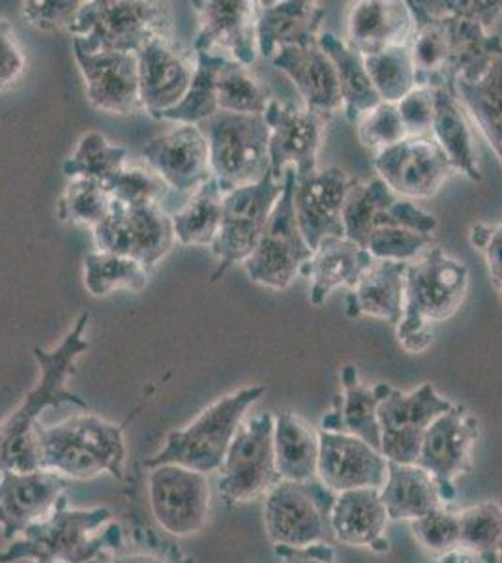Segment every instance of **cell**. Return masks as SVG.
I'll use <instances>...</instances> for the list:
<instances>
[{"instance_id":"6da1fadb","label":"cell","mask_w":502,"mask_h":563,"mask_svg":"<svg viewBox=\"0 0 502 563\" xmlns=\"http://www.w3.org/2000/svg\"><path fill=\"white\" fill-rule=\"evenodd\" d=\"M414 31L409 40L416 87L456 95L459 79H472L502 57V40L477 21L433 10L430 0L408 2Z\"/></svg>"},{"instance_id":"7a4b0ae2","label":"cell","mask_w":502,"mask_h":563,"mask_svg":"<svg viewBox=\"0 0 502 563\" xmlns=\"http://www.w3.org/2000/svg\"><path fill=\"white\" fill-rule=\"evenodd\" d=\"M90 314L85 312L77 320L70 333L64 336L60 346L47 352L34 347V358L40 366V382L26 395L25 400L7 421L0 424V472H38L40 466V416L47 408L60 404H76L87 408L83 398L66 389V382L76 372V361L89 350L85 331L89 327Z\"/></svg>"},{"instance_id":"3957f363","label":"cell","mask_w":502,"mask_h":563,"mask_svg":"<svg viewBox=\"0 0 502 563\" xmlns=\"http://www.w3.org/2000/svg\"><path fill=\"white\" fill-rule=\"evenodd\" d=\"M121 547V526L108 507L71 509L64 494L47 519L29 526L0 551V563H100L105 552Z\"/></svg>"},{"instance_id":"277c9868","label":"cell","mask_w":502,"mask_h":563,"mask_svg":"<svg viewBox=\"0 0 502 563\" xmlns=\"http://www.w3.org/2000/svg\"><path fill=\"white\" fill-rule=\"evenodd\" d=\"M469 288L465 263L432 249L405 273L403 316L395 325L401 347L409 353L426 352L433 340V325L458 312Z\"/></svg>"},{"instance_id":"5b68a950","label":"cell","mask_w":502,"mask_h":563,"mask_svg":"<svg viewBox=\"0 0 502 563\" xmlns=\"http://www.w3.org/2000/svg\"><path fill=\"white\" fill-rule=\"evenodd\" d=\"M126 453L124 427L92 413L42 427L40 432V466L60 477L94 479L109 474L124 479Z\"/></svg>"},{"instance_id":"8992f818","label":"cell","mask_w":502,"mask_h":563,"mask_svg":"<svg viewBox=\"0 0 502 563\" xmlns=\"http://www.w3.org/2000/svg\"><path fill=\"white\" fill-rule=\"evenodd\" d=\"M172 7L145 0L81 2L68 25L71 45L85 53H137L154 40L172 38Z\"/></svg>"},{"instance_id":"52a82bcc","label":"cell","mask_w":502,"mask_h":563,"mask_svg":"<svg viewBox=\"0 0 502 563\" xmlns=\"http://www.w3.org/2000/svg\"><path fill=\"white\" fill-rule=\"evenodd\" d=\"M265 393L267 387L252 385L220 398L188 427L169 432L164 448L145 466L177 464L203 475L217 474L246 413Z\"/></svg>"},{"instance_id":"ba28073f","label":"cell","mask_w":502,"mask_h":563,"mask_svg":"<svg viewBox=\"0 0 502 563\" xmlns=\"http://www.w3.org/2000/svg\"><path fill=\"white\" fill-rule=\"evenodd\" d=\"M198 126L209 141L210 169L223 194L255 185L270 174V129L265 115L217 111Z\"/></svg>"},{"instance_id":"9c48e42d","label":"cell","mask_w":502,"mask_h":563,"mask_svg":"<svg viewBox=\"0 0 502 563\" xmlns=\"http://www.w3.org/2000/svg\"><path fill=\"white\" fill-rule=\"evenodd\" d=\"M281 192L283 180L276 179L270 172L255 185L242 186L233 192L223 194L222 222L216 239L210 246V252L217 260L212 282L220 280L238 263L244 265L254 254Z\"/></svg>"},{"instance_id":"30bf717a","label":"cell","mask_w":502,"mask_h":563,"mask_svg":"<svg viewBox=\"0 0 502 563\" xmlns=\"http://www.w3.org/2000/svg\"><path fill=\"white\" fill-rule=\"evenodd\" d=\"M297 183L294 167H287L283 192L274 206L267 230L254 254L244 262L249 280L265 288L287 289L297 276L302 275L305 263L312 260L313 250L294 217L293 194Z\"/></svg>"},{"instance_id":"8fae6325","label":"cell","mask_w":502,"mask_h":563,"mask_svg":"<svg viewBox=\"0 0 502 563\" xmlns=\"http://www.w3.org/2000/svg\"><path fill=\"white\" fill-rule=\"evenodd\" d=\"M217 474V490L227 506L249 504L280 483L274 456L272 413L244 419Z\"/></svg>"},{"instance_id":"7c38bea8","label":"cell","mask_w":502,"mask_h":563,"mask_svg":"<svg viewBox=\"0 0 502 563\" xmlns=\"http://www.w3.org/2000/svg\"><path fill=\"white\" fill-rule=\"evenodd\" d=\"M336 494L321 483L280 481L265 499V530L274 547L302 549L325 543Z\"/></svg>"},{"instance_id":"4fadbf2b","label":"cell","mask_w":502,"mask_h":563,"mask_svg":"<svg viewBox=\"0 0 502 563\" xmlns=\"http://www.w3.org/2000/svg\"><path fill=\"white\" fill-rule=\"evenodd\" d=\"M92 233L100 252L130 257L147 271H153L177 241L171 217L159 203L126 206L115 199L105 220Z\"/></svg>"},{"instance_id":"5bb4252c","label":"cell","mask_w":502,"mask_h":563,"mask_svg":"<svg viewBox=\"0 0 502 563\" xmlns=\"http://www.w3.org/2000/svg\"><path fill=\"white\" fill-rule=\"evenodd\" d=\"M148 506L159 528L172 538H191L209 522V475L177 464L148 467Z\"/></svg>"},{"instance_id":"9a60e30c","label":"cell","mask_w":502,"mask_h":563,"mask_svg":"<svg viewBox=\"0 0 502 563\" xmlns=\"http://www.w3.org/2000/svg\"><path fill=\"white\" fill-rule=\"evenodd\" d=\"M450 408V400L440 397L432 384L413 390L387 385L377 410L382 456L398 464H414L430 424Z\"/></svg>"},{"instance_id":"2e32d148","label":"cell","mask_w":502,"mask_h":563,"mask_svg":"<svg viewBox=\"0 0 502 563\" xmlns=\"http://www.w3.org/2000/svg\"><path fill=\"white\" fill-rule=\"evenodd\" d=\"M478 438L480 421L459 404H451L426 430L414 464L432 475L443 504L456 499V479L471 472Z\"/></svg>"},{"instance_id":"e0dca14e","label":"cell","mask_w":502,"mask_h":563,"mask_svg":"<svg viewBox=\"0 0 502 563\" xmlns=\"http://www.w3.org/2000/svg\"><path fill=\"white\" fill-rule=\"evenodd\" d=\"M437 225V218L392 192L379 177L355 183L345 201V238L360 246L377 231L403 228L433 235Z\"/></svg>"},{"instance_id":"ac0fdd59","label":"cell","mask_w":502,"mask_h":563,"mask_svg":"<svg viewBox=\"0 0 502 563\" xmlns=\"http://www.w3.org/2000/svg\"><path fill=\"white\" fill-rule=\"evenodd\" d=\"M377 177L409 201L433 198L456 174L432 135H409L373 158Z\"/></svg>"},{"instance_id":"d6986e66","label":"cell","mask_w":502,"mask_h":563,"mask_svg":"<svg viewBox=\"0 0 502 563\" xmlns=\"http://www.w3.org/2000/svg\"><path fill=\"white\" fill-rule=\"evenodd\" d=\"M355 180L339 167L297 177L293 206L305 243L317 249L328 238H345L344 209Z\"/></svg>"},{"instance_id":"ffe728a7","label":"cell","mask_w":502,"mask_h":563,"mask_svg":"<svg viewBox=\"0 0 502 563\" xmlns=\"http://www.w3.org/2000/svg\"><path fill=\"white\" fill-rule=\"evenodd\" d=\"M198 15L196 53H214L252 66L259 55L257 2L249 0H203L191 2Z\"/></svg>"},{"instance_id":"44dd1931","label":"cell","mask_w":502,"mask_h":563,"mask_svg":"<svg viewBox=\"0 0 502 563\" xmlns=\"http://www.w3.org/2000/svg\"><path fill=\"white\" fill-rule=\"evenodd\" d=\"M387 475L388 461L379 449L347 432L319 430L317 477L331 493L381 490Z\"/></svg>"},{"instance_id":"7402d4cb","label":"cell","mask_w":502,"mask_h":563,"mask_svg":"<svg viewBox=\"0 0 502 563\" xmlns=\"http://www.w3.org/2000/svg\"><path fill=\"white\" fill-rule=\"evenodd\" d=\"M270 141V172L283 180L287 167H294L297 177L317 169V153L326 121L305 108L287 106L274 98L265 111Z\"/></svg>"},{"instance_id":"603a6c76","label":"cell","mask_w":502,"mask_h":563,"mask_svg":"<svg viewBox=\"0 0 502 563\" xmlns=\"http://www.w3.org/2000/svg\"><path fill=\"white\" fill-rule=\"evenodd\" d=\"M143 156L169 188L193 194L212 179L209 141L198 124H180L148 141Z\"/></svg>"},{"instance_id":"cb8c5ba5","label":"cell","mask_w":502,"mask_h":563,"mask_svg":"<svg viewBox=\"0 0 502 563\" xmlns=\"http://www.w3.org/2000/svg\"><path fill=\"white\" fill-rule=\"evenodd\" d=\"M77 66L83 74L87 97L96 109L111 115L140 113V66L137 55L85 53L74 47Z\"/></svg>"},{"instance_id":"d4e9b609","label":"cell","mask_w":502,"mask_h":563,"mask_svg":"<svg viewBox=\"0 0 502 563\" xmlns=\"http://www.w3.org/2000/svg\"><path fill=\"white\" fill-rule=\"evenodd\" d=\"M64 494L66 481L52 472H0L2 538H20L29 526L47 519Z\"/></svg>"},{"instance_id":"484cf974","label":"cell","mask_w":502,"mask_h":563,"mask_svg":"<svg viewBox=\"0 0 502 563\" xmlns=\"http://www.w3.org/2000/svg\"><path fill=\"white\" fill-rule=\"evenodd\" d=\"M141 106L158 119L182 102L190 89L196 66L178 49L172 38L154 40L137 53Z\"/></svg>"},{"instance_id":"4316f807","label":"cell","mask_w":502,"mask_h":563,"mask_svg":"<svg viewBox=\"0 0 502 563\" xmlns=\"http://www.w3.org/2000/svg\"><path fill=\"white\" fill-rule=\"evenodd\" d=\"M325 8L313 0L257 2V45L263 57L286 47H308L317 44Z\"/></svg>"},{"instance_id":"83f0119b","label":"cell","mask_w":502,"mask_h":563,"mask_svg":"<svg viewBox=\"0 0 502 563\" xmlns=\"http://www.w3.org/2000/svg\"><path fill=\"white\" fill-rule=\"evenodd\" d=\"M270 63L293 81L300 97L304 98L308 111L328 121L344 109L336 70L331 58L319 47V42L308 47L280 49Z\"/></svg>"},{"instance_id":"f1b7e54d","label":"cell","mask_w":502,"mask_h":563,"mask_svg":"<svg viewBox=\"0 0 502 563\" xmlns=\"http://www.w3.org/2000/svg\"><path fill=\"white\" fill-rule=\"evenodd\" d=\"M387 507L376 488H360L337 494L332 504L331 533L342 544L355 549H369L377 554L390 551Z\"/></svg>"},{"instance_id":"f546056e","label":"cell","mask_w":502,"mask_h":563,"mask_svg":"<svg viewBox=\"0 0 502 563\" xmlns=\"http://www.w3.org/2000/svg\"><path fill=\"white\" fill-rule=\"evenodd\" d=\"M414 21L408 2L362 0L350 8L347 44L362 57L384 52L395 45H408Z\"/></svg>"},{"instance_id":"4dcf8cb0","label":"cell","mask_w":502,"mask_h":563,"mask_svg":"<svg viewBox=\"0 0 502 563\" xmlns=\"http://www.w3.org/2000/svg\"><path fill=\"white\" fill-rule=\"evenodd\" d=\"M376 257L347 238H328L313 250L302 275L310 278V301L321 307L334 289H353L364 273L373 267Z\"/></svg>"},{"instance_id":"1f68e13d","label":"cell","mask_w":502,"mask_h":563,"mask_svg":"<svg viewBox=\"0 0 502 563\" xmlns=\"http://www.w3.org/2000/svg\"><path fill=\"white\" fill-rule=\"evenodd\" d=\"M409 263L376 262L347 295L345 314L349 318L371 316L398 325L405 301V273Z\"/></svg>"},{"instance_id":"d6a6232c","label":"cell","mask_w":502,"mask_h":563,"mask_svg":"<svg viewBox=\"0 0 502 563\" xmlns=\"http://www.w3.org/2000/svg\"><path fill=\"white\" fill-rule=\"evenodd\" d=\"M274 456L281 481L310 483L317 477L319 430L294 411H276Z\"/></svg>"},{"instance_id":"836d02e7","label":"cell","mask_w":502,"mask_h":563,"mask_svg":"<svg viewBox=\"0 0 502 563\" xmlns=\"http://www.w3.org/2000/svg\"><path fill=\"white\" fill-rule=\"evenodd\" d=\"M381 499L390 520H413L445 506L432 475L416 464L388 461V475Z\"/></svg>"},{"instance_id":"e575fe53","label":"cell","mask_w":502,"mask_h":563,"mask_svg":"<svg viewBox=\"0 0 502 563\" xmlns=\"http://www.w3.org/2000/svg\"><path fill=\"white\" fill-rule=\"evenodd\" d=\"M319 47L331 58L336 70L345 119L349 122L360 121V117L381 103V98L369 79L362 55L332 33H321Z\"/></svg>"},{"instance_id":"d590c367","label":"cell","mask_w":502,"mask_h":563,"mask_svg":"<svg viewBox=\"0 0 502 563\" xmlns=\"http://www.w3.org/2000/svg\"><path fill=\"white\" fill-rule=\"evenodd\" d=\"M435 117L432 137L446 154L456 174H464L471 180H482L478 169L477 153L472 145V132L458 97L446 90H433Z\"/></svg>"},{"instance_id":"8d00e7d4","label":"cell","mask_w":502,"mask_h":563,"mask_svg":"<svg viewBox=\"0 0 502 563\" xmlns=\"http://www.w3.org/2000/svg\"><path fill=\"white\" fill-rule=\"evenodd\" d=\"M456 97L478 122L502 164V57L493 58L477 77L459 79Z\"/></svg>"},{"instance_id":"74e56055","label":"cell","mask_w":502,"mask_h":563,"mask_svg":"<svg viewBox=\"0 0 502 563\" xmlns=\"http://www.w3.org/2000/svg\"><path fill=\"white\" fill-rule=\"evenodd\" d=\"M342 384H344V395L337 398L334 406L342 421V430L381 451V429H379L377 410L387 384H377L373 387L364 385L353 365L342 368Z\"/></svg>"},{"instance_id":"f35d334b","label":"cell","mask_w":502,"mask_h":563,"mask_svg":"<svg viewBox=\"0 0 502 563\" xmlns=\"http://www.w3.org/2000/svg\"><path fill=\"white\" fill-rule=\"evenodd\" d=\"M223 192L212 177L191 194L180 211L172 214V231L185 246H212L222 222Z\"/></svg>"},{"instance_id":"ab89813d","label":"cell","mask_w":502,"mask_h":563,"mask_svg":"<svg viewBox=\"0 0 502 563\" xmlns=\"http://www.w3.org/2000/svg\"><path fill=\"white\" fill-rule=\"evenodd\" d=\"M217 108L241 115H265L272 92L261 79L249 71L248 66L233 58H220L216 77Z\"/></svg>"},{"instance_id":"60d3db41","label":"cell","mask_w":502,"mask_h":563,"mask_svg":"<svg viewBox=\"0 0 502 563\" xmlns=\"http://www.w3.org/2000/svg\"><path fill=\"white\" fill-rule=\"evenodd\" d=\"M150 271L130 257L109 252H90L85 257V288L94 297H108L119 289L141 291L147 288Z\"/></svg>"},{"instance_id":"b9f144b4","label":"cell","mask_w":502,"mask_h":563,"mask_svg":"<svg viewBox=\"0 0 502 563\" xmlns=\"http://www.w3.org/2000/svg\"><path fill=\"white\" fill-rule=\"evenodd\" d=\"M222 55L214 53H196V74L190 89L182 102L159 117V121L180 122V124H201L210 117L216 115L217 89L216 77Z\"/></svg>"},{"instance_id":"7bdbcfd3","label":"cell","mask_w":502,"mask_h":563,"mask_svg":"<svg viewBox=\"0 0 502 563\" xmlns=\"http://www.w3.org/2000/svg\"><path fill=\"white\" fill-rule=\"evenodd\" d=\"M126 147L113 145L98 132L85 134L71 158L64 162V174L70 179L98 180L108 185L126 167Z\"/></svg>"},{"instance_id":"ee69618b","label":"cell","mask_w":502,"mask_h":563,"mask_svg":"<svg viewBox=\"0 0 502 563\" xmlns=\"http://www.w3.org/2000/svg\"><path fill=\"white\" fill-rule=\"evenodd\" d=\"M364 63L381 102L400 103L416 89V74L409 44L388 47L384 52L364 57Z\"/></svg>"},{"instance_id":"f6af8a7d","label":"cell","mask_w":502,"mask_h":563,"mask_svg":"<svg viewBox=\"0 0 502 563\" xmlns=\"http://www.w3.org/2000/svg\"><path fill=\"white\" fill-rule=\"evenodd\" d=\"M459 544L483 563H497L502 554V507L482 501L458 512Z\"/></svg>"},{"instance_id":"bcb514c9","label":"cell","mask_w":502,"mask_h":563,"mask_svg":"<svg viewBox=\"0 0 502 563\" xmlns=\"http://www.w3.org/2000/svg\"><path fill=\"white\" fill-rule=\"evenodd\" d=\"M113 198L108 188L98 180L71 179L60 203L58 217L64 222L92 228L102 224L109 214Z\"/></svg>"},{"instance_id":"7dc6e473","label":"cell","mask_w":502,"mask_h":563,"mask_svg":"<svg viewBox=\"0 0 502 563\" xmlns=\"http://www.w3.org/2000/svg\"><path fill=\"white\" fill-rule=\"evenodd\" d=\"M105 188L111 198L126 206H153L166 196L169 186L153 169L124 167L121 174L109 180Z\"/></svg>"},{"instance_id":"c3c4849f","label":"cell","mask_w":502,"mask_h":563,"mask_svg":"<svg viewBox=\"0 0 502 563\" xmlns=\"http://www.w3.org/2000/svg\"><path fill=\"white\" fill-rule=\"evenodd\" d=\"M409 137L403 124L398 103L381 102L360 117L358 121V140L366 148L382 151Z\"/></svg>"},{"instance_id":"681fc988","label":"cell","mask_w":502,"mask_h":563,"mask_svg":"<svg viewBox=\"0 0 502 563\" xmlns=\"http://www.w3.org/2000/svg\"><path fill=\"white\" fill-rule=\"evenodd\" d=\"M432 238L419 231L392 228L373 233L362 249L368 250L377 262L411 263L427 244H432Z\"/></svg>"},{"instance_id":"f907efd6","label":"cell","mask_w":502,"mask_h":563,"mask_svg":"<svg viewBox=\"0 0 502 563\" xmlns=\"http://www.w3.org/2000/svg\"><path fill=\"white\" fill-rule=\"evenodd\" d=\"M411 530L416 541L426 551L443 554L459 547L458 512H451L445 506L411 522Z\"/></svg>"},{"instance_id":"816d5d0a","label":"cell","mask_w":502,"mask_h":563,"mask_svg":"<svg viewBox=\"0 0 502 563\" xmlns=\"http://www.w3.org/2000/svg\"><path fill=\"white\" fill-rule=\"evenodd\" d=\"M81 2L71 0H42V2H23L21 13L26 23H31L42 31H55V29H68L74 20Z\"/></svg>"},{"instance_id":"f5cc1de1","label":"cell","mask_w":502,"mask_h":563,"mask_svg":"<svg viewBox=\"0 0 502 563\" xmlns=\"http://www.w3.org/2000/svg\"><path fill=\"white\" fill-rule=\"evenodd\" d=\"M401 119L409 135H432L433 117H435V95L433 90L416 89L398 103Z\"/></svg>"},{"instance_id":"db71d44e","label":"cell","mask_w":502,"mask_h":563,"mask_svg":"<svg viewBox=\"0 0 502 563\" xmlns=\"http://www.w3.org/2000/svg\"><path fill=\"white\" fill-rule=\"evenodd\" d=\"M25 55L13 26L0 18V92L10 89L25 71Z\"/></svg>"},{"instance_id":"11a10c76","label":"cell","mask_w":502,"mask_h":563,"mask_svg":"<svg viewBox=\"0 0 502 563\" xmlns=\"http://www.w3.org/2000/svg\"><path fill=\"white\" fill-rule=\"evenodd\" d=\"M471 243L482 250L491 282L502 301V224H475L471 228Z\"/></svg>"},{"instance_id":"9f6ffc18","label":"cell","mask_w":502,"mask_h":563,"mask_svg":"<svg viewBox=\"0 0 502 563\" xmlns=\"http://www.w3.org/2000/svg\"><path fill=\"white\" fill-rule=\"evenodd\" d=\"M109 563H193L178 551L175 544L159 541L150 531V541L143 543L141 549L124 554H116Z\"/></svg>"},{"instance_id":"6f0895ef","label":"cell","mask_w":502,"mask_h":563,"mask_svg":"<svg viewBox=\"0 0 502 563\" xmlns=\"http://www.w3.org/2000/svg\"><path fill=\"white\" fill-rule=\"evenodd\" d=\"M283 563H336V552L331 544L315 543L302 549L293 547H274Z\"/></svg>"},{"instance_id":"680465c9","label":"cell","mask_w":502,"mask_h":563,"mask_svg":"<svg viewBox=\"0 0 502 563\" xmlns=\"http://www.w3.org/2000/svg\"><path fill=\"white\" fill-rule=\"evenodd\" d=\"M437 563H480L477 554L475 552L469 551V549H465V547H456V549H451V551L443 552L439 554V562Z\"/></svg>"}]
</instances>
